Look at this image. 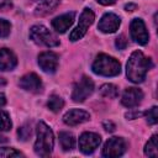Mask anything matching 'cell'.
Wrapping results in <instances>:
<instances>
[{
	"label": "cell",
	"mask_w": 158,
	"mask_h": 158,
	"mask_svg": "<svg viewBox=\"0 0 158 158\" xmlns=\"http://www.w3.org/2000/svg\"><path fill=\"white\" fill-rule=\"evenodd\" d=\"M94 20H95L94 12H93L89 7H85V9L83 10V12L80 14L78 26L72 31V33H70V36H69V40L73 41V42H75V41L80 40V38H83V36L86 33L89 26L93 25Z\"/></svg>",
	"instance_id": "obj_5"
},
{
	"label": "cell",
	"mask_w": 158,
	"mask_h": 158,
	"mask_svg": "<svg viewBox=\"0 0 158 158\" xmlns=\"http://www.w3.org/2000/svg\"><path fill=\"white\" fill-rule=\"evenodd\" d=\"M17 133H19V138H20L21 141H26V139H28L30 136H31V128H30L28 126H22L21 128H19Z\"/></svg>",
	"instance_id": "obj_26"
},
{
	"label": "cell",
	"mask_w": 158,
	"mask_h": 158,
	"mask_svg": "<svg viewBox=\"0 0 158 158\" xmlns=\"http://www.w3.org/2000/svg\"><path fill=\"white\" fill-rule=\"evenodd\" d=\"M5 85H6V80L0 77V88H2V86H5Z\"/></svg>",
	"instance_id": "obj_33"
},
{
	"label": "cell",
	"mask_w": 158,
	"mask_h": 158,
	"mask_svg": "<svg viewBox=\"0 0 158 158\" xmlns=\"http://www.w3.org/2000/svg\"><path fill=\"white\" fill-rule=\"evenodd\" d=\"M102 126H104L105 131H107V132H114L115 128H116V126H115L111 121H105V122L102 123Z\"/></svg>",
	"instance_id": "obj_28"
},
{
	"label": "cell",
	"mask_w": 158,
	"mask_h": 158,
	"mask_svg": "<svg viewBox=\"0 0 158 158\" xmlns=\"http://www.w3.org/2000/svg\"><path fill=\"white\" fill-rule=\"evenodd\" d=\"M100 95L107 99H115L118 96V89L114 84H104L100 88Z\"/></svg>",
	"instance_id": "obj_20"
},
{
	"label": "cell",
	"mask_w": 158,
	"mask_h": 158,
	"mask_svg": "<svg viewBox=\"0 0 158 158\" xmlns=\"http://www.w3.org/2000/svg\"><path fill=\"white\" fill-rule=\"evenodd\" d=\"M11 127H12V123L9 114L0 109V131H10Z\"/></svg>",
	"instance_id": "obj_22"
},
{
	"label": "cell",
	"mask_w": 158,
	"mask_h": 158,
	"mask_svg": "<svg viewBox=\"0 0 158 158\" xmlns=\"http://www.w3.org/2000/svg\"><path fill=\"white\" fill-rule=\"evenodd\" d=\"M11 31V25L9 21L0 19V37H7Z\"/></svg>",
	"instance_id": "obj_25"
},
{
	"label": "cell",
	"mask_w": 158,
	"mask_h": 158,
	"mask_svg": "<svg viewBox=\"0 0 158 158\" xmlns=\"http://www.w3.org/2000/svg\"><path fill=\"white\" fill-rule=\"evenodd\" d=\"M130 32H131V37L132 40L138 43V44H147V42L149 41V35L148 31L146 28V25L143 22V20L141 19H133L131 21L130 25Z\"/></svg>",
	"instance_id": "obj_8"
},
{
	"label": "cell",
	"mask_w": 158,
	"mask_h": 158,
	"mask_svg": "<svg viewBox=\"0 0 158 158\" xmlns=\"http://www.w3.org/2000/svg\"><path fill=\"white\" fill-rule=\"evenodd\" d=\"M20 86L27 91H32V93H38L42 89V81L40 79V77L36 73H28L25 74L20 81H19Z\"/></svg>",
	"instance_id": "obj_14"
},
{
	"label": "cell",
	"mask_w": 158,
	"mask_h": 158,
	"mask_svg": "<svg viewBox=\"0 0 158 158\" xmlns=\"http://www.w3.org/2000/svg\"><path fill=\"white\" fill-rule=\"evenodd\" d=\"M101 137L94 132H84L79 137V148L84 154L93 153L100 144Z\"/></svg>",
	"instance_id": "obj_9"
},
{
	"label": "cell",
	"mask_w": 158,
	"mask_h": 158,
	"mask_svg": "<svg viewBox=\"0 0 158 158\" xmlns=\"http://www.w3.org/2000/svg\"><path fill=\"white\" fill-rule=\"evenodd\" d=\"M91 68L95 74H99L102 77H115V75H118L121 72L120 62L114 57H110L104 53L96 56Z\"/></svg>",
	"instance_id": "obj_3"
},
{
	"label": "cell",
	"mask_w": 158,
	"mask_h": 158,
	"mask_svg": "<svg viewBox=\"0 0 158 158\" xmlns=\"http://www.w3.org/2000/svg\"><path fill=\"white\" fill-rule=\"evenodd\" d=\"M127 144L126 141L121 137H111L109 138L102 148V156L107 157V158H112V157H120L126 152Z\"/></svg>",
	"instance_id": "obj_7"
},
{
	"label": "cell",
	"mask_w": 158,
	"mask_h": 158,
	"mask_svg": "<svg viewBox=\"0 0 158 158\" xmlns=\"http://www.w3.org/2000/svg\"><path fill=\"white\" fill-rule=\"evenodd\" d=\"M94 91V83L90 78L83 77L79 79V81L74 85L73 93H72V99L75 102H83L85 99H88Z\"/></svg>",
	"instance_id": "obj_6"
},
{
	"label": "cell",
	"mask_w": 158,
	"mask_h": 158,
	"mask_svg": "<svg viewBox=\"0 0 158 158\" xmlns=\"http://www.w3.org/2000/svg\"><path fill=\"white\" fill-rule=\"evenodd\" d=\"M115 44H116V47H117L118 49H125L126 46H127V40H126V37H125L123 35H120V36L116 38Z\"/></svg>",
	"instance_id": "obj_27"
},
{
	"label": "cell",
	"mask_w": 158,
	"mask_h": 158,
	"mask_svg": "<svg viewBox=\"0 0 158 158\" xmlns=\"http://www.w3.org/2000/svg\"><path fill=\"white\" fill-rule=\"evenodd\" d=\"M17 64V58L14 54L12 51L7 48H1L0 49V70L6 72V70H12Z\"/></svg>",
	"instance_id": "obj_16"
},
{
	"label": "cell",
	"mask_w": 158,
	"mask_h": 158,
	"mask_svg": "<svg viewBox=\"0 0 158 158\" xmlns=\"http://www.w3.org/2000/svg\"><path fill=\"white\" fill-rule=\"evenodd\" d=\"M7 157H22V153L9 147L0 148V158H7Z\"/></svg>",
	"instance_id": "obj_24"
},
{
	"label": "cell",
	"mask_w": 158,
	"mask_h": 158,
	"mask_svg": "<svg viewBox=\"0 0 158 158\" xmlns=\"http://www.w3.org/2000/svg\"><path fill=\"white\" fill-rule=\"evenodd\" d=\"M74 17H75V12H68V14L60 15V16L52 20V26L57 32L64 33L73 25Z\"/></svg>",
	"instance_id": "obj_15"
},
{
	"label": "cell",
	"mask_w": 158,
	"mask_h": 158,
	"mask_svg": "<svg viewBox=\"0 0 158 158\" xmlns=\"http://www.w3.org/2000/svg\"><path fill=\"white\" fill-rule=\"evenodd\" d=\"M90 118L89 112L80 110V109H72L63 116V122L68 126H77L79 123H83Z\"/></svg>",
	"instance_id": "obj_13"
},
{
	"label": "cell",
	"mask_w": 158,
	"mask_h": 158,
	"mask_svg": "<svg viewBox=\"0 0 158 158\" xmlns=\"http://www.w3.org/2000/svg\"><path fill=\"white\" fill-rule=\"evenodd\" d=\"M151 58H147L141 51H135L126 64V73L127 78L132 83H142L146 79L147 72L152 68Z\"/></svg>",
	"instance_id": "obj_1"
},
{
	"label": "cell",
	"mask_w": 158,
	"mask_h": 158,
	"mask_svg": "<svg viewBox=\"0 0 158 158\" xmlns=\"http://www.w3.org/2000/svg\"><path fill=\"white\" fill-rule=\"evenodd\" d=\"M47 106L51 111L53 112H58L62 110V107L64 106V101L60 96L58 95H51L49 99H48V102H47Z\"/></svg>",
	"instance_id": "obj_21"
},
{
	"label": "cell",
	"mask_w": 158,
	"mask_h": 158,
	"mask_svg": "<svg viewBox=\"0 0 158 158\" xmlns=\"http://www.w3.org/2000/svg\"><path fill=\"white\" fill-rule=\"evenodd\" d=\"M30 38L40 46L46 47H56L59 44V40L54 33H52L43 25H35L30 30Z\"/></svg>",
	"instance_id": "obj_4"
},
{
	"label": "cell",
	"mask_w": 158,
	"mask_h": 158,
	"mask_svg": "<svg viewBox=\"0 0 158 158\" xmlns=\"http://www.w3.org/2000/svg\"><path fill=\"white\" fill-rule=\"evenodd\" d=\"M7 139H6V137H4V136H0V142L1 143H4V142H6Z\"/></svg>",
	"instance_id": "obj_34"
},
{
	"label": "cell",
	"mask_w": 158,
	"mask_h": 158,
	"mask_svg": "<svg viewBox=\"0 0 158 158\" xmlns=\"http://www.w3.org/2000/svg\"><path fill=\"white\" fill-rule=\"evenodd\" d=\"M144 115L149 125H156L158 122V107L157 106H152L151 109H148L144 112Z\"/></svg>",
	"instance_id": "obj_23"
},
{
	"label": "cell",
	"mask_w": 158,
	"mask_h": 158,
	"mask_svg": "<svg viewBox=\"0 0 158 158\" xmlns=\"http://www.w3.org/2000/svg\"><path fill=\"white\" fill-rule=\"evenodd\" d=\"M137 9V5L136 4H132V2H128L125 5V10L126 11H135Z\"/></svg>",
	"instance_id": "obj_30"
},
{
	"label": "cell",
	"mask_w": 158,
	"mask_h": 158,
	"mask_svg": "<svg viewBox=\"0 0 158 158\" xmlns=\"http://www.w3.org/2000/svg\"><path fill=\"white\" fill-rule=\"evenodd\" d=\"M60 0H44L42 1L35 10V14L37 16H46L56 10V7L59 5Z\"/></svg>",
	"instance_id": "obj_17"
},
{
	"label": "cell",
	"mask_w": 158,
	"mask_h": 158,
	"mask_svg": "<svg viewBox=\"0 0 158 158\" xmlns=\"http://www.w3.org/2000/svg\"><path fill=\"white\" fill-rule=\"evenodd\" d=\"M117 0H98V2L99 4H101V5H112V4H115Z\"/></svg>",
	"instance_id": "obj_31"
},
{
	"label": "cell",
	"mask_w": 158,
	"mask_h": 158,
	"mask_svg": "<svg viewBox=\"0 0 158 158\" xmlns=\"http://www.w3.org/2000/svg\"><path fill=\"white\" fill-rule=\"evenodd\" d=\"M120 23H121V20L117 15L112 12H107L100 19L98 28L104 33H114L118 30Z\"/></svg>",
	"instance_id": "obj_10"
},
{
	"label": "cell",
	"mask_w": 158,
	"mask_h": 158,
	"mask_svg": "<svg viewBox=\"0 0 158 158\" xmlns=\"http://www.w3.org/2000/svg\"><path fill=\"white\" fill-rule=\"evenodd\" d=\"M37 1H41V2H42V1H44V0H37Z\"/></svg>",
	"instance_id": "obj_35"
},
{
	"label": "cell",
	"mask_w": 158,
	"mask_h": 158,
	"mask_svg": "<svg viewBox=\"0 0 158 158\" xmlns=\"http://www.w3.org/2000/svg\"><path fill=\"white\" fill-rule=\"evenodd\" d=\"M142 99H143V93H142L141 89H138V88H128L122 94L121 104L130 109V107H135V106L139 105Z\"/></svg>",
	"instance_id": "obj_12"
},
{
	"label": "cell",
	"mask_w": 158,
	"mask_h": 158,
	"mask_svg": "<svg viewBox=\"0 0 158 158\" xmlns=\"http://www.w3.org/2000/svg\"><path fill=\"white\" fill-rule=\"evenodd\" d=\"M59 142L63 151H72L75 147V138L69 132H60L59 133Z\"/></svg>",
	"instance_id": "obj_18"
},
{
	"label": "cell",
	"mask_w": 158,
	"mask_h": 158,
	"mask_svg": "<svg viewBox=\"0 0 158 158\" xmlns=\"http://www.w3.org/2000/svg\"><path fill=\"white\" fill-rule=\"evenodd\" d=\"M141 115H142L141 112L135 111V112H127V114H126V117L130 118V120H133V118H136V117H138V116H141Z\"/></svg>",
	"instance_id": "obj_29"
},
{
	"label": "cell",
	"mask_w": 158,
	"mask_h": 158,
	"mask_svg": "<svg viewBox=\"0 0 158 158\" xmlns=\"http://www.w3.org/2000/svg\"><path fill=\"white\" fill-rule=\"evenodd\" d=\"M37 139L35 142V152L40 157H48L53 151L54 137L52 130L43 122L40 121L37 123Z\"/></svg>",
	"instance_id": "obj_2"
},
{
	"label": "cell",
	"mask_w": 158,
	"mask_h": 158,
	"mask_svg": "<svg viewBox=\"0 0 158 158\" xmlns=\"http://www.w3.org/2000/svg\"><path fill=\"white\" fill-rule=\"evenodd\" d=\"M158 136L157 135H153L149 141L146 143L144 146V154L148 156V157H157L158 156Z\"/></svg>",
	"instance_id": "obj_19"
},
{
	"label": "cell",
	"mask_w": 158,
	"mask_h": 158,
	"mask_svg": "<svg viewBox=\"0 0 158 158\" xmlns=\"http://www.w3.org/2000/svg\"><path fill=\"white\" fill-rule=\"evenodd\" d=\"M38 65L46 73H54L58 68V56L51 51L42 52L38 56Z\"/></svg>",
	"instance_id": "obj_11"
},
{
	"label": "cell",
	"mask_w": 158,
	"mask_h": 158,
	"mask_svg": "<svg viewBox=\"0 0 158 158\" xmlns=\"http://www.w3.org/2000/svg\"><path fill=\"white\" fill-rule=\"evenodd\" d=\"M5 104H6V98H5V95L2 93H0V107L4 106Z\"/></svg>",
	"instance_id": "obj_32"
}]
</instances>
